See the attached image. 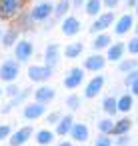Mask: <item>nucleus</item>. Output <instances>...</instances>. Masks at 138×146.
I'll return each instance as SVG.
<instances>
[{
	"mask_svg": "<svg viewBox=\"0 0 138 146\" xmlns=\"http://www.w3.org/2000/svg\"><path fill=\"white\" fill-rule=\"evenodd\" d=\"M52 12H54V4L50 0H42V2H38L36 6H32L28 18L32 22H44V20H48L52 16Z\"/></svg>",
	"mask_w": 138,
	"mask_h": 146,
	"instance_id": "1",
	"label": "nucleus"
},
{
	"mask_svg": "<svg viewBox=\"0 0 138 146\" xmlns=\"http://www.w3.org/2000/svg\"><path fill=\"white\" fill-rule=\"evenodd\" d=\"M20 74V64L18 60H4L0 66V80L4 82H14Z\"/></svg>",
	"mask_w": 138,
	"mask_h": 146,
	"instance_id": "2",
	"label": "nucleus"
},
{
	"mask_svg": "<svg viewBox=\"0 0 138 146\" xmlns=\"http://www.w3.org/2000/svg\"><path fill=\"white\" fill-rule=\"evenodd\" d=\"M114 20H116V16H114V10H108V12H100L98 16H96V20L92 22V26H90V32H94V34H98V32H104L106 28H110L112 24H114Z\"/></svg>",
	"mask_w": 138,
	"mask_h": 146,
	"instance_id": "3",
	"label": "nucleus"
},
{
	"mask_svg": "<svg viewBox=\"0 0 138 146\" xmlns=\"http://www.w3.org/2000/svg\"><path fill=\"white\" fill-rule=\"evenodd\" d=\"M82 82H84V68H80V66L70 68L64 76V88H68V90H76Z\"/></svg>",
	"mask_w": 138,
	"mask_h": 146,
	"instance_id": "4",
	"label": "nucleus"
},
{
	"mask_svg": "<svg viewBox=\"0 0 138 146\" xmlns=\"http://www.w3.org/2000/svg\"><path fill=\"white\" fill-rule=\"evenodd\" d=\"M52 72H54V68H50V66H40V64H32V66H28V78L32 80V82H46L50 76H52Z\"/></svg>",
	"mask_w": 138,
	"mask_h": 146,
	"instance_id": "5",
	"label": "nucleus"
},
{
	"mask_svg": "<svg viewBox=\"0 0 138 146\" xmlns=\"http://www.w3.org/2000/svg\"><path fill=\"white\" fill-rule=\"evenodd\" d=\"M32 54H34V44H32L30 40H18V42L14 44V56H16L18 62L30 60Z\"/></svg>",
	"mask_w": 138,
	"mask_h": 146,
	"instance_id": "6",
	"label": "nucleus"
},
{
	"mask_svg": "<svg viewBox=\"0 0 138 146\" xmlns=\"http://www.w3.org/2000/svg\"><path fill=\"white\" fill-rule=\"evenodd\" d=\"M134 28V16L132 14H122L120 18L114 20V34L116 36H124Z\"/></svg>",
	"mask_w": 138,
	"mask_h": 146,
	"instance_id": "7",
	"label": "nucleus"
},
{
	"mask_svg": "<svg viewBox=\"0 0 138 146\" xmlns=\"http://www.w3.org/2000/svg\"><path fill=\"white\" fill-rule=\"evenodd\" d=\"M46 114V104H42V102H30V104H26L24 106V110H22V116L26 118V120H38V118H42Z\"/></svg>",
	"mask_w": 138,
	"mask_h": 146,
	"instance_id": "8",
	"label": "nucleus"
},
{
	"mask_svg": "<svg viewBox=\"0 0 138 146\" xmlns=\"http://www.w3.org/2000/svg\"><path fill=\"white\" fill-rule=\"evenodd\" d=\"M32 132H34V128L32 126H22V128H18L16 132H12L8 138H10V146H24L28 140H30V136H32Z\"/></svg>",
	"mask_w": 138,
	"mask_h": 146,
	"instance_id": "9",
	"label": "nucleus"
},
{
	"mask_svg": "<svg viewBox=\"0 0 138 146\" xmlns=\"http://www.w3.org/2000/svg\"><path fill=\"white\" fill-rule=\"evenodd\" d=\"M24 0H0V16L2 18H12L16 12H20Z\"/></svg>",
	"mask_w": 138,
	"mask_h": 146,
	"instance_id": "10",
	"label": "nucleus"
},
{
	"mask_svg": "<svg viewBox=\"0 0 138 146\" xmlns=\"http://www.w3.org/2000/svg\"><path fill=\"white\" fill-rule=\"evenodd\" d=\"M102 88H104V76H102V74H96L94 78L88 80V84H86V88H84V96L92 100V98H96V96L102 92Z\"/></svg>",
	"mask_w": 138,
	"mask_h": 146,
	"instance_id": "11",
	"label": "nucleus"
},
{
	"mask_svg": "<svg viewBox=\"0 0 138 146\" xmlns=\"http://www.w3.org/2000/svg\"><path fill=\"white\" fill-rule=\"evenodd\" d=\"M60 46L56 44V42H52V44H48L46 46V50H44V62H46V66H50V68H56L58 66V62H60Z\"/></svg>",
	"mask_w": 138,
	"mask_h": 146,
	"instance_id": "12",
	"label": "nucleus"
},
{
	"mask_svg": "<svg viewBox=\"0 0 138 146\" xmlns=\"http://www.w3.org/2000/svg\"><path fill=\"white\" fill-rule=\"evenodd\" d=\"M68 136L72 138V142H86L90 138V130H88V126L84 122H74Z\"/></svg>",
	"mask_w": 138,
	"mask_h": 146,
	"instance_id": "13",
	"label": "nucleus"
},
{
	"mask_svg": "<svg viewBox=\"0 0 138 146\" xmlns=\"http://www.w3.org/2000/svg\"><path fill=\"white\" fill-rule=\"evenodd\" d=\"M104 66H106V56H102V54H98V52L90 54V56L84 60V70H90V72H100Z\"/></svg>",
	"mask_w": 138,
	"mask_h": 146,
	"instance_id": "14",
	"label": "nucleus"
},
{
	"mask_svg": "<svg viewBox=\"0 0 138 146\" xmlns=\"http://www.w3.org/2000/svg\"><path fill=\"white\" fill-rule=\"evenodd\" d=\"M56 98V90L52 88V86H46V84H42L40 88H36V92H34V100L36 102H42V104H50L52 100Z\"/></svg>",
	"mask_w": 138,
	"mask_h": 146,
	"instance_id": "15",
	"label": "nucleus"
},
{
	"mask_svg": "<svg viewBox=\"0 0 138 146\" xmlns=\"http://www.w3.org/2000/svg\"><path fill=\"white\" fill-rule=\"evenodd\" d=\"M60 28H62V34H64V36H76V34L80 32V20H78L76 16H66V18L62 20Z\"/></svg>",
	"mask_w": 138,
	"mask_h": 146,
	"instance_id": "16",
	"label": "nucleus"
},
{
	"mask_svg": "<svg viewBox=\"0 0 138 146\" xmlns=\"http://www.w3.org/2000/svg\"><path fill=\"white\" fill-rule=\"evenodd\" d=\"M124 52H126V44H124V42H114V44H110V46L106 48V60H110V62H120L122 56H124Z\"/></svg>",
	"mask_w": 138,
	"mask_h": 146,
	"instance_id": "17",
	"label": "nucleus"
},
{
	"mask_svg": "<svg viewBox=\"0 0 138 146\" xmlns=\"http://www.w3.org/2000/svg\"><path fill=\"white\" fill-rule=\"evenodd\" d=\"M72 124H74V118H72V114H62L60 116V120L54 124L56 128H54V132L58 134V136H68L70 134V128H72Z\"/></svg>",
	"mask_w": 138,
	"mask_h": 146,
	"instance_id": "18",
	"label": "nucleus"
},
{
	"mask_svg": "<svg viewBox=\"0 0 138 146\" xmlns=\"http://www.w3.org/2000/svg\"><path fill=\"white\" fill-rule=\"evenodd\" d=\"M116 104H118V112L120 114H128L132 108H134V96L132 94H120L118 98H116Z\"/></svg>",
	"mask_w": 138,
	"mask_h": 146,
	"instance_id": "19",
	"label": "nucleus"
},
{
	"mask_svg": "<svg viewBox=\"0 0 138 146\" xmlns=\"http://www.w3.org/2000/svg\"><path fill=\"white\" fill-rule=\"evenodd\" d=\"M132 128V120L128 116L120 118V120H114V128H112V136H118V134H128Z\"/></svg>",
	"mask_w": 138,
	"mask_h": 146,
	"instance_id": "20",
	"label": "nucleus"
},
{
	"mask_svg": "<svg viewBox=\"0 0 138 146\" xmlns=\"http://www.w3.org/2000/svg\"><path fill=\"white\" fill-rule=\"evenodd\" d=\"M110 44H112L110 34H106V32H98L96 38H94V42H92V48H94L96 52H100V50H106Z\"/></svg>",
	"mask_w": 138,
	"mask_h": 146,
	"instance_id": "21",
	"label": "nucleus"
},
{
	"mask_svg": "<svg viewBox=\"0 0 138 146\" xmlns=\"http://www.w3.org/2000/svg\"><path fill=\"white\" fill-rule=\"evenodd\" d=\"M54 136H56L54 130H50V128H42V130L36 132V144H40V146H48V144L54 142Z\"/></svg>",
	"mask_w": 138,
	"mask_h": 146,
	"instance_id": "22",
	"label": "nucleus"
},
{
	"mask_svg": "<svg viewBox=\"0 0 138 146\" xmlns=\"http://www.w3.org/2000/svg\"><path fill=\"white\" fill-rule=\"evenodd\" d=\"M102 110L106 116H116L118 114V104H116V96H106L102 100Z\"/></svg>",
	"mask_w": 138,
	"mask_h": 146,
	"instance_id": "23",
	"label": "nucleus"
},
{
	"mask_svg": "<svg viewBox=\"0 0 138 146\" xmlns=\"http://www.w3.org/2000/svg\"><path fill=\"white\" fill-rule=\"evenodd\" d=\"M82 52H84V44H82V42H72V44H68V46L64 48V56L70 58V60L78 58Z\"/></svg>",
	"mask_w": 138,
	"mask_h": 146,
	"instance_id": "24",
	"label": "nucleus"
},
{
	"mask_svg": "<svg viewBox=\"0 0 138 146\" xmlns=\"http://www.w3.org/2000/svg\"><path fill=\"white\" fill-rule=\"evenodd\" d=\"M86 14L88 16H98L102 12V0H86Z\"/></svg>",
	"mask_w": 138,
	"mask_h": 146,
	"instance_id": "25",
	"label": "nucleus"
},
{
	"mask_svg": "<svg viewBox=\"0 0 138 146\" xmlns=\"http://www.w3.org/2000/svg\"><path fill=\"white\" fill-rule=\"evenodd\" d=\"M112 128H114L112 116H106V118H102V120L98 122V132H100V134H110V136H112Z\"/></svg>",
	"mask_w": 138,
	"mask_h": 146,
	"instance_id": "26",
	"label": "nucleus"
},
{
	"mask_svg": "<svg viewBox=\"0 0 138 146\" xmlns=\"http://www.w3.org/2000/svg\"><path fill=\"white\" fill-rule=\"evenodd\" d=\"M70 10V2L68 0H60V2L54 6V12H52V16H54V20H58V18H62L66 12Z\"/></svg>",
	"mask_w": 138,
	"mask_h": 146,
	"instance_id": "27",
	"label": "nucleus"
},
{
	"mask_svg": "<svg viewBox=\"0 0 138 146\" xmlns=\"http://www.w3.org/2000/svg\"><path fill=\"white\" fill-rule=\"evenodd\" d=\"M134 68H138V60H122L120 64H118V70L120 72H130V70H134Z\"/></svg>",
	"mask_w": 138,
	"mask_h": 146,
	"instance_id": "28",
	"label": "nucleus"
},
{
	"mask_svg": "<svg viewBox=\"0 0 138 146\" xmlns=\"http://www.w3.org/2000/svg\"><path fill=\"white\" fill-rule=\"evenodd\" d=\"M80 104H82V100H80V96H78V94H70V96L66 98V106H68L70 110H78V108H80Z\"/></svg>",
	"mask_w": 138,
	"mask_h": 146,
	"instance_id": "29",
	"label": "nucleus"
},
{
	"mask_svg": "<svg viewBox=\"0 0 138 146\" xmlns=\"http://www.w3.org/2000/svg\"><path fill=\"white\" fill-rule=\"evenodd\" d=\"M16 36H18L16 30H10V32H6V34H2V44H4V46H12L14 40H16Z\"/></svg>",
	"mask_w": 138,
	"mask_h": 146,
	"instance_id": "30",
	"label": "nucleus"
},
{
	"mask_svg": "<svg viewBox=\"0 0 138 146\" xmlns=\"http://www.w3.org/2000/svg\"><path fill=\"white\" fill-rule=\"evenodd\" d=\"M94 146H112V136L110 134H98Z\"/></svg>",
	"mask_w": 138,
	"mask_h": 146,
	"instance_id": "31",
	"label": "nucleus"
},
{
	"mask_svg": "<svg viewBox=\"0 0 138 146\" xmlns=\"http://www.w3.org/2000/svg\"><path fill=\"white\" fill-rule=\"evenodd\" d=\"M126 50H128L130 54H138V36H134V38H130V40H128Z\"/></svg>",
	"mask_w": 138,
	"mask_h": 146,
	"instance_id": "32",
	"label": "nucleus"
},
{
	"mask_svg": "<svg viewBox=\"0 0 138 146\" xmlns=\"http://www.w3.org/2000/svg\"><path fill=\"white\" fill-rule=\"evenodd\" d=\"M138 78V68H134V70H130V72H126V78H124V84L126 86H130L134 80Z\"/></svg>",
	"mask_w": 138,
	"mask_h": 146,
	"instance_id": "33",
	"label": "nucleus"
},
{
	"mask_svg": "<svg viewBox=\"0 0 138 146\" xmlns=\"http://www.w3.org/2000/svg\"><path fill=\"white\" fill-rule=\"evenodd\" d=\"M130 144V134H118L116 136V146H128Z\"/></svg>",
	"mask_w": 138,
	"mask_h": 146,
	"instance_id": "34",
	"label": "nucleus"
},
{
	"mask_svg": "<svg viewBox=\"0 0 138 146\" xmlns=\"http://www.w3.org/2000/svg\"><path fill=\"white\" fill-rule=\"evenodd\" d=\"M10 134H12V130H10V126H8V124H0V140L8 138Z\"/></svg>",
	"mask_w": 138,
	"mask_h": 146,
	"instance_id": "35",
	"label": "nucleus"
},
{
	"mask_svg": "<svg viewBox=\"0 0 138 146\" xmlns=\"http://www.w3.org/2000/svg\"><path fill=\"white\" fill-rule=\"evenodd\" d=\"M120 4V0H102V6H106L108 10H114Z\"/></svg>",
	"mask_w": 138,
	"mask_h": 146,
	"instance_id": "36",
	"label": "nucleus"
},
{
	"mask_svg": "<svg viewBox=\"0 0 138 146\" xmlns=\"http://www.w3.org/2000/svg\"><path fill=\"white\" fill-rule=\"evenodd\" d=\"M60 116H62L60 112H52V114H48V118H46V120H48V124H50V126H54V124L60 120Z\"/></svg>",
	"mask_w": 138,
	"mask_h": 146,
	"instance_id": "37",
	"label": "nucleus"
},
{
	"mask_svg": "<svg viewBox=\"0 0 138 146\" xmlns=\"http://www.w3.org/2000/svg\"><path fill=\"white\" fill-rule=\"evenodd\" d=\"M18 94H20V88L14 86V84H10L8 86V96H18Z\"/></svg>",
	"mask_w": 138,
	"mask_h": 146,
	"instance_id": "38",
	"label": "nucleus"
},
{
	"mask_svg": "<svg viewBox=\"0 0 138 146\" xmlns=\"http://www.w3.org/2000/svg\"><path fill=\"white\" fill-rule=\"evenodd\" d=\"M128 88H130V94H132V96H138V78H136Z\"/></svg>",
	"mask_w": 138,
	"mask_h": 146,
	"instance_id": "39",
	"label": "nucleus"
},
{
	"mask_svg": "<svg viewBox=\"0 0 138 146\" xmlns=\"http://www.w3.org/2000/svg\"><path fill=\"white\" fill-rule=\"evenodd\" d=\"M56 146H74V144H72V142H68V140H64V142H58Z\"/></svg>",
	"mask_w": 138,
	"mask_h": 146,
	"instance_id": "40",
	"label": "nucleus"
},
{
	"mask_svg": "<svg viewBox=\"0 0 138 146\" xmlns=\"http://www.w3.org/2000/svg\"><path fill=\"white\" fill-rule=\"evenodd\" d=\"M136 4H138V0H128V6H134L136 8Z\"/></svg>",
	"mask_w": 138,
	"mask_h": 146,
	"instance_id": "41",
	"label": "nucleus"
},
{
	"mask_svg": "<svg viewBox=\"0 0 138 146\" xmlns=\"http://www.w3.org/2000/svg\"><path fill=\"white\" fill-rule=\"evenodd\" d=\"M134 32H136V36H138V24H134Z\"/></svg>",
	"mask_w": 138,
	"mask_h": 146,
	"instance_id": "42",
	"label": "nucleus"
},
{
	"mask_svg": "<svg viewBox=\"0 0 138 146\" xmlns=\"http://www.w3.org/2000/svg\"><path fill=\"white\" fill-rule=\"evenodd\" d=\"M2 34H4V32H2V30H0V40H2Z\"/></svg>",
	"mask_w": 138,
	"mask_h": 146,
	"instance_id": "43",
	"label": "nucleus"
},
{
	"mask_svg": "<svg viewBox=\"0 0 138 146\" xmlns=\"http://www.w3.org/2000/svg\"><path fill=\"white\" fill-rule=\"evenodd\" d=\"M136 14H138V4H136Z\"/></svg>",
	"mask_w": 138,
	"mask_h": 146,
	"instance_id": "44",
	"label": "nucleus"
},
{
	"mask_svg": "<svg viewBox=\"0 0 138 146\" xmlns=\"http://www.w3.org/2000/svg\"><path fill=\"white\" fill-rule=\"evenodd\" d=\"M0 96H2V88H0Z\"/></svg>",
	"mask_w": 138,
	"mask_h": 146,
	"instance_id": "45",
	"label": "nucleus"
},
{
	"mask_svg": "<svg viewBox=\"0 0 138 146\" xmlns=\"http://www.w3.org/2000/svg\"><path fill=\"white\" fill-rule=\"evenodd\" d=\"M76 2H78V4H80V2H82V0H76Z\"/></svg>",
	"mask_w": 138,
	"mask_h": 146,
	"instance_id": "46",
	"label": "nucleus"
},
{
	"mask_svg": "<svg viewBox=\"0 0 138 146\" xmlns=\"http://www.w3.org/2000/svg\"><path fill=\"white\" fill-rule=\"evenodd\" d=\"M136 122H138V118H136Z\"/></svg>",
	"mask_w": 138,
	"mask_h": 146,
	"instance_id": "47",
	"label": "nucleus"
}]
</instances>
